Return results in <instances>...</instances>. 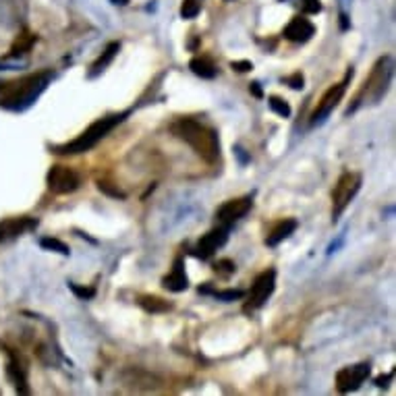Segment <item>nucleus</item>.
<instances>
[{
  "mask_svg": "<svg viewBox=\"0 0 396 396\" xmlns=\"http://www.w3.org/2000/svg\"><path fill=\"white\" fill-rule=\"evenodd\" d=\"M189 69H191L197 77H202V79H214V77H216V65H214L210 58H206V56L193 58V60L189 62Z\"/></svg>",
  "mask_w": 396,
  "mask_h": 396,
  "instance_id": "obj_18",
  "label": "nucleus"
},
{
  "mask_svg": "<svg viewBox=\"0 0 396 396\" xmlns=\"http://www.w3.org/2000/svg\"><path fill=\"white\" fill-rule=\"evenodd\" d=\"M171 133L175 135L176 139L185 141L187 145L193 147V152L214 164L218 158H220V139H218V133L193 119H178L176 123L171 125Z\"/></svg>",
  "mask_w": 396,
  "mask_h": 396,
  "instance_id": "obj_1",
  "label": "nucleus"
},
{
  "mask_svg": "<svg viewBox=\"0 0 396 396\" xmlns=\"http://www.w3.org/2000/svg\"><path fill=\"white\" fill-rule=\"evenodd\" d=\"M390 77H392V58H390V56H382V58L376 62V67H374L369 79L365 81V86L361 89V93H359L357 104L352 106V110H355L359 104H363V102H367V104H378V102L384 98L386 89H388Z\"/></svg>",
  "mask_w": 396,
  "mask_h": 396,
  "instance_id": "obj_4",
  "label": "nucleus"
},
{
  "mask_svg": "<svg viewBox=\"0 0 396 396\" xmlns=\"http://www.w3.org/2000/svg\"><path fill=\"white\" fill-rule=\"evenodd\" d=\"M390 378H392V374H390V376H382V378H378V380H376V384L382 388V386H386V382H388Z\"/></svg>",
  "mask_w": 396,
  "mask_h": 396,
  "instance_id": "obj_32",
  "label": "nucleus"
},
{
  "mask_svg": "<svg viewBox=\"0 0 396 396\" xmlns=\"http://www.w3.org/2000/svg\"><path fill=\"white\" fill-rule=\"evenodd\" d=\"M8 357H11V361H8V378L15 382L17 392L27 395L29 388H27V369H25V365L21 363L19 355L15 351H8Z\"/></svg>",
  "mask_w": 396,
  "mask_h": 396,
  "instance_id": "obj_14",
  "label": "nucleus"
},
{
  "mask_svg": "<svg viewBox=\"0 0 396 396\" xmlns=\"http://www.w3.org/2000/svg\"><path fill=\"white\" fill-rule=\"evenodd\" d=\"M38 226L36 218H8V220L0 222V243L4 241H11V239H17L21 237L23 232H29Z\"/></svg>",
  "mask_w": 396,
  "mask_h": 396,
  "instance_id": "obj_12",
  "label": "nucleus"
},
{
  "mask_svg": "<svg viewBox=\"0 0 396 396\" xmlns=\"http://www.w3.org/2000/svg\"><path fill=\"white\" fill-rule=\"evenodd\" d=\"M202 2H204V0H185L183 6H180V17H183V19H193V17H197L199 11H202Z\"/></svg>",
  "mask_w": 396,
  "mask_h": 396,
  "instance_id": "obj_22",
  "label": "nucleus"
},
{
  "mask_svg": "<svg viewBox=\"0 0 396 396\" xmlns=\"http://www.w3.org/2000/svg\"><path fill=\"white\" fill-rule=\"evenodd\" d=\"M69 289L79 297V299H91L93 295H95V289H88V286H79V284H75V282H69Z\"/></svg>",
  "mask_w": 396,
  "mask_h": 396,
  "instance_id": "obj_24",
  "label": "nucleus"
},
{
  "mask_svg": "<svg viewBox=\"0 0 396 396\" xmlns=\"http://www.w3.org/2000/svg\"><path fill=\"white\" fill-rule=\"evenodd\" d=\"M268 104H270V108H272L278 117H284V119L291 117V106H289L282 98H278V95H270V98H268Z\"/></svg>",
  "mask_w": 396,
  "mask_h": 396,
  "instance_id": "obj_21",
  "label": "nucleus"
},
{
  "mask_svg": "<svg viewBox=\"0 0 396 396\" xmlns=\"http://www.w3.org/2000/svg\"><path fill=\"white\" fill-rule=\"evenodd\" d=\"M40 245L44 247V249H50V251H56V253H60V256H69L71 253V249L62 243V241H58V239H52V237H46L40 241Z\"/></svg>",
  "mask_w": 396,
  "mask_h": 396,
  "instance_id": "obj_23",
  "label": "nucleus"
},
{
  "mask_svg": "<svg viewBox=\"0 0 396 396\" xmlns=\"http://www.w3.org/2000/svg\"><path fill=\"white\" fill-rule=\"evenodd\" d=\"M214 270H216V272H220V274H226V276H228V274H232V272L237 270V265L232 264L230 260H220L218 264L214 265Z\"/></svg>",
  "mask_w": 396,
  "mask_h": 396,
  "instance_id": "obj_27",
  "label": "nucleus"
},
{
  "mask_svg": "<svg viewBox=\"0 0 396 396\" xmlns=\"http://www.w3.org/2000/svg\"><path fill=\"white\" fill-rule=\"evenodd\" d=\"M352 75H355V71L349 69L347 75H345V79H343L341 84L332 86V88L328 89V91L322 95V100H319L315 112L311 114V125H319V123H324V121L330 117V112H332V110L338 106V102L343 100V95H345V91H347V86L351 84Z\"/></svg>",
  "mask_w": 396,
  "mask_h": 396,
  "instance_id": "obj_6",
  "label": "nucleus"
},
{
  "mask_svg": "<svg viewBox=\"0 0 396 396\" xmlns=\"http://www.w3.org/2000/svg\"><path fill=\"white\" fill-rule=\"evenodd\" d=\"M251 93H253V95H256V98H262V95H264V93H262V88H260V84H258V81H253V84H251Z\"/></svg>",
  "mask_w": 396,
  "mask_h": 396,
  "instance_id": "obj_31",
  "label": "nucleus"
},
{
  "mask_svg": "<svg viewBox=\"0 0 396 396\" xmlns=\"http://www.w3.org/2000/svg\"><path fill=\"white\" fill-rule=\"evenodd\" d=\"M274 284H276V272L274 270H265L262 272L256 282L251 284V291H249V301L245 305V311H256L258 308H262L268 297L274 293Z\"/></svg>",
  "mask_w": 396,
  "mask_h": 396,
  "instance_id": "obj_8",
  "label": "nucleus"
},
{
  "mask_svg": "<svg viewBox=\"0 0 396 396\" xmlns=\"http://www.w3.org/2000/svg\"><path fill=\"white\" fill-rule=\"evenodd\" d=\"M228 239V226H220V228H214L210 230L208 235H204L197 243V256L202 260H208L210 256H214L222 245L226 243Z\"/></svg>",
  "mask_w": 396,
  "mask_h": 396,
  "instance_id": "obj_11",
  "label": "nucleus"
},
{
  "mask_svg": "<svg viewBox=\"0 0 396 396\" xmlns=\"http://www.w3.org/2000/svg\"><path fill=\"white\" fill-rule=\"evenodd\" d=\"M98 189L102 191V193H106V195H110V197H125V193L123 191H119V189H112L110 187V183H104V180H98Z\"/></svg>",
  "mask_w": 396,
  "mask_h": 396,
  "instance_id": "obj_26",
  "label": "nucleus"
},
{
  "mask_svg": "<svg viewBox=\"0 0 396 396\" xmlns=\"http://www.w3.org/2000/svg\"><path fill=\"white\" fill-rule=\"evenodd\" d=\"M119 50H121V44H119V42H110V44L106 46V50L102 52V56H100V58H98V60L91 65V71H89L88 77L93 79V77H98L100 73H104V71L108 69V65L114 60V56H117V52H119Z\"/></svg>",
  "mask_w": 396,
  "mask_h": 396,
  "instance_id": "obj_17",
  "label": "nucleus"
},
{
  "mask_svg": "<svg viewBox=\"0 0 396 396\" xmlns=\"http://www.w3.org/2000/svg\"><path fill=\"white\" fill-rule=\"evenodd\" d=\"M322 11V2L319 0H303V13L308 15H315Z\"/></svg>",
  "mask_w": 396,
  "mask_h": 396,
  "instance_id": "obj_28",
  "label": "nucleus"
},
{
  "mask_svg": "<svg viewBox=\"0 0 396 396\" xmlns=\"http://www.w3.org/2000/svg\"><path fill=\"white\" fill-rule=\"evenodd\" d=\"M137 303L145 309L147 313H164V311H169V309L173 308L169 301H164L160 297H154V295H143V297L137 299Z\"/></svg>",
  "mask_w": 396,
  "mask_h": 396,
  "instance_id": "obj_19",
  "label": "nucleus"
},
{
  "mask_svg": "<svg viewBox=\"0 0 396 396\" xmlns=\"http://www.w3.org/2000/svg\"><path fill=\"white\" fill-rule=\"evenodd\" d=\"M46 185H48V189H50L52 193H56V195H67V193H73V191L79 189L81 178H79V175H77L73 169L58 164V166H52V169H50V173L46 176Z\"/></svg>",
  "mask_w": 396,
  "mask_h": 396,
  "instance_id": "obj_7",
  "label": "nucleus"
},
{
  "mask_svg": "<svg viewBox=\"0 0 396 396\" xmlns=\"http://www.w3.org/2000/svg\"><path fill=\"white\" fill-rule=\"evenodd\" d=\"M230 67H232L235 71H239V73H247V71L253 69V65H251L249 60H235V62H230Z\"/></svg>",
  "mask_w": 396,
  "mask_h": 396,
  "instance_id": "obj_29",
  "label": "nucleus"
},
{
  "mask_svg": "<svg viewBox=\"0 0 396 396\" xmlns=\"http://www.w3.org/2000/svg\"><path fill=\"white\" fill-rule=\"evenodd\" d=\"M295 230H297V220L286 218V220L278 222V224L270 230V235L265 237V245H268V247H276L278 243H282L284 239H289Z\"/></svg>",
  "mask_w": 396,
  "mask_h": 396,
  "instance_id": "obj_16",
  "label": "nucleus"
},
{
  "mask_svg": "<svg viewBox=\"0 0 396 396\" xmlns=\"http://www.w3.org/2000/svg\"><path fill=\"white\" fill-rule=\"evenodd\" d=\"M50 79H52V73L44 71V73L25 75L11 84H2L0 86V108L25 110L40 98V93L48 88Z\"/></svg>",
  "mask_w": 396,
  "mask_h": 396,
  "instance_id": "obj_2",
  "label": "nucleus"
},
{
  "mask_svg": "<svg viewBox=\"0 0 396 396\" xmlns=\"http://www.w3.org/2000/svg\"><path fill=\"white\" fill-rule=\"evenodd\" d=\"M38 42V36H34V34H21L19 38H17V42L13 44L11 48V54H25V52H29L32 50V46Z\"/></svg>",
  "mask_w": 396,
  "mask_h": 396,
  "instance_id": "obj_20",
  "label": "nucleus"
},
{
  "mask_svg": "<svg viewBox=\"0 0 396 396\" xmlns=\"http://www.w3.org/2000/svg\"><path fill=\"white\" fill-rule=\"evenodd\" d=\"M313 34H315L313 23L299 15V17H293V19H291V23L284 27V34H282V36H284L286 40H291V42L303 44V42H308Z\"/></svg>",
  "mask_w": 396,
  "mask_h": 396,
  "instance_id": "obj_13",
  "label": "nucleus"
},
{
  "mask_svg": "<svg viewBox=\"0 0 396 396\" xmlns=\"http://www.w3.org/2000/svg\"><path fill=\"white\" fill-rule=\"evenodd\" d=\"M361 189V176L355 173H345L338 178L334 193H332V218L338 220L341 214L347 210V206L352 202V197L357 195V191Z\"/></svg>",
  "mask_w": 396,
  "mask_h": 396,
  "instance_id": "obj_5",
  "label": "nucleus"
},
{
  "mask_svg": "<svg viewBox=\"0 0 396 396\" xmlns=\"http://www.w3.org/2000/svg\"><path fill=\"white\" fill-rule=\"evenodd\" d=\"M251 204H253V199L249 195L239 197V199H230V202L222 204L220 208L216 210V218L224 226H230V224H235L237 220H241L251 210Z\"/></svg>",
  "mask_w": 396,
  "mask_h": 396,
  "instance_id": "obj_10",
  "label": "nucleus"
},
{
  "mask_svg": "<svg viewBox=\"0 0 396 396\" xmlns=\"http://www.w3.org/2000/svg\"><path fill=\"white\" fill-rule=\"evenodd\" d=\"M243 295H245L243 291H216L214 293L218 301H235V299H241Z\"/></svg>",
  "mask_w": 396,
  "mask_h": 396,
  "instance_id": "obj_25",
  "label": "nucleus"
},
{
  "mask_svg": "<svg viewBox=\"0 0 396 396\" xmlns=\"http://www.w3.org/2000/svg\"><path fill=\"white\" fill-rule=\"evenodd\" d=\"M112 2H114V4H127L129 0H112Z\"/></svg>",
  "mask_w": 396,
  "mask_h": 396,
  "instance_id": "obj_33",
  "label": "nucleus"
},
{
  "mask_svg": "<svg viewBox=\"0 0 396 396\" xmlns=\"http://www.w3.org/2000/svg\"><path fill=\"white\" fill-rule=\"evenodd\" d=\"M286 84L293 89H303V84H305V81H303V75H301V73H295L293 77L286 79Z\"/></svg>",
  "mask_w": 396,
  "mask_h": 396,
  "instance_id": "obj_30",
  "label": "nucleus"
},
{
  "mask_svg": "<svg viewBox=\"0 0 396 396\" xmlns=\"http://www.w3.org/2000/svg\"><path fill=\"white\" fill-rule=\"evenodd\" d=\"M369 376V363H359L355 367H345L336 374V388L338 392L347 395L357 390Z\"/></svg>",
  "mask_w": 396,
  "mask_h": 396,
  "instance_id": "obj_9",
  "label": "nucleus"
},
{
  "mask_svg": "<svg viewBox=\"0 0 396 396\" xmlns=\"http://www.w3.org/2000/svg\"><path fill=\"white\" fill-rule=\"evenodd\" d=\"M162 284H164V289H169L173 293H180L189 286V278L185 274V260L183 258H176L173 272L162 280Z\"/></svg>",
  "mask_w": 396,
  "mask_h": 396,
  "instance_id": "obj_15",
  "label": "nucleus"
},
{
  "mask_svg": "<svg viewBox=\"0 0 396 396\" xmlns=\"http://www.w3.org/2000/svg\"><path fill=\"white\" fill-rule=\"evenodd\" d=\"M129 114H131V110H125V112H119V114H110V117L98 119V121L91 123L88 129L81 133L77 139H73V141H69V143H62V145H54V147H52V154H58V156H73V154L89 152L91 147H95L108 133L112 131L117 125H121Z\"/></svg>",
  "mask_w": 396,
  "mask_h": 396,
  "instance_id": "obj_3",
  "label": "nucleus"
}]
</instances>
